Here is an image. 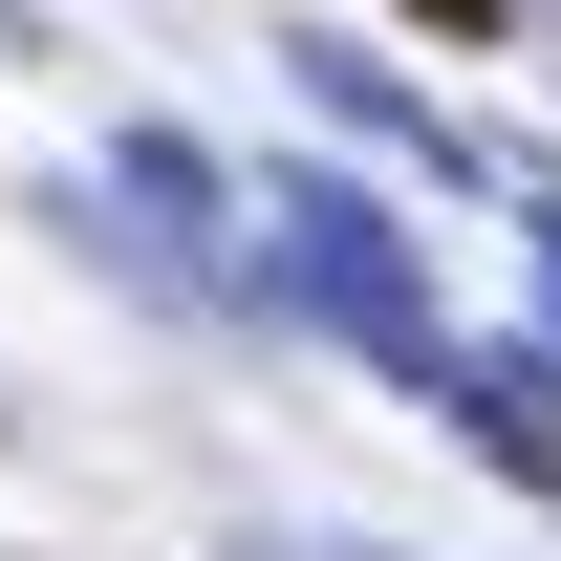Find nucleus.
I'll list each match as a JSON object with an SVG mask.
<instances>
[{
    "label": "nucleus",
    "instance_id": "nucleus-4",
    "mask_svg": "<svg viewBox=\"0 0 561 561\" xmlns=\"http://www.w3.org/2000/svg\"><path fill=\"white\" fill-rule=\"evenodd\" d=\"M238 561H411V540H238Z\"/></svg>",
    "mask_w": 561,
    "mask_h": 561
},
{
    "label": "nucleus",
    "instance_id": "nucleus-3",
    "mask_svg": "<svg viewBox=\"0 0 561 561\" xmlns=\"http://www.w3.org/2000/svg\"><path fill=\"white\" fill-rule=\"evenodd\" d=\"M432 411L476 432L496 476H540V496H561V324H540V346H454V367H432Z\"/></svg>",
    "mask_w": 561,
    "mask_h": 561
},
{
    "label": "nucleus",
    "instance_id": "nucleus-5",
    "mask_svg": "<svg viewBox=\"0 0 561 561\" xmlns=\"http://www.w3.org/2000/svg\"><path fill=\"white\" fill-rule=\"evenodd\" d=\"M518 238H540V324H561V195H540V216H518Z\"/></svg>",
    "mask_w": 561,
    "mask_h": 561
},
{
    "label": "nucleus",
    "instance_id": "nucleus-2",
    "mask_svg": "<svg viewBox=\"0 0 561 561\" xmlns=\"http://www.w3.org/2000/svg\"><path fill=\"white\" fill-rule=\"evenodd\" d=\"M108 216H130L151 302H216V324L260 302V238H238V195H216V173H195L173 130H130V151H108Z\"/></svg>",
    "mask_w": 561,
    "mask_h": 561
},
{
    "label": "nucleus",
    "instance_id": "nucleus-1",
    "mask_svg": "<svg viewBox=\"0 0 561 561\" xmlns=\"http://www.w3.org/2000/svg\"><path fill=\"white\" fill-rule=\"evenodd\" d=\"M238 238H260V302H280V324H324L346 367H389V389H432V367H454L432 260H411V216L367 195V173H260V195H238Z\"/></svg>",
    "mask_w": 561,
    "mask_h": 561
},
{
    "label": "nucleus",
    "instance_id": "nucleus-6",
    "mask_svg": "<svg viewBox=\"0 0 561 561\" xmlns=\"http://www.w3.org/2000/svg\"><path fill=\"white\" fill-rule=\"evenodd\" d=\"M411 22H432V44H476V22H496V0H411Z\"/></svg>",
    "mask_w": 561,
    "mask_h": 561
}]
</instances>
